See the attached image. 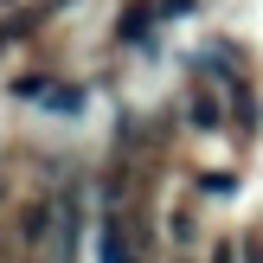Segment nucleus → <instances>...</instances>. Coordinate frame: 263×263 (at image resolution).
Masks as SVG:
<instances>
[{
  "label": "nucleus",
  "mask_w": 263,
  "mask_h": 263,
  "mask_svg": "<svg viewBox=\"0 0 263 263\" xmlns=\"http://www.w3.org/2000/svg\"><path fill=\"white\" fill-rule=\"evenodd\" d=\"M103 263H135V244H128L122 218H103Z\"/></svg>",
  "instance_id": "nucleus-1"
},
{
  "label": "nucleus",
  "mask_w": 263,
  "mask_h": 263,
  "mask_svg": "<svg viewBox=\"0 0 263 263\" xmlns=\"http://www.w3.org/2000/svg\"><path fill=\"white\" fill-rule=\"evenodd\" d=\"M212 263H238V257H231V251H218V257H212Z\"/></svg>",
  "instance_id": "nucleus-5"
},
{
  "label": "nucleus",
  "mask_w": 263,
  "mask_h": 263,
  "mask_svg": "<svg viewBox=\"0 0 263 263\" xmlns=\"http://www.w3.org/2000/svg\"><path fill=\"white\" fill-rule=\"evenodd\" d=\"M148 26H154V13H148V7H135V13L122 20V39L135 45V39H148Z\"/></svg>",
  "instance_id": "nucleus-4"
},
{
  "label": "nucleus",
  "mask_w": 263,
  "mask_h": 263,
  "mask_svg": "<svg viewBox=\"0 0 263 263\" xmlns=\"http://www.w3.org/2000/svg\"><path fill=\"white\" fill-rule=\"evenodd\" d=\"M186 116H193V128H218V97H212V90H193Z\"/></svg>",
  "instance_id": "nucleus-3"
},
{
  "label": "nucleus",
  "mask_w": 263,
  "mask_h": 263,
  "mask_svg": "<svg viewBox=\"0 0 263 263\" xmlns=\"http://www.w3.org/2000/svg\"><path fill=\"white\" fill-rule=\"evenodd\" d=\"M45 109L77 116V109H84V90H77V84H45Z\"/></svg>",
  "instance_id": "nucleus-2"
}]
</instances>
